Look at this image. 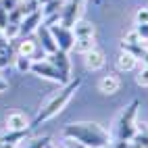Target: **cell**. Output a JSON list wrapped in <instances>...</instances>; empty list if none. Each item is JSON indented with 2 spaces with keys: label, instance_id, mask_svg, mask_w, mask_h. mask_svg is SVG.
Wrapping results in <instances>:
<instances>
[{
  "label": "cell",
  "instance_id": "obj_1",
  "mask_svg": "<svg viewBox=\"0 0 148 148\" xmlns=\"http://www.w3.org/2000/svg\"><path fill=\"white\" fill-rule=\"evenodd\" d=\"M82 88V79L79 77H75V79H69L67 84L61 86V90H56L54 94H50L44 100V104L40 106V111L36 113V117L32 119V127H38L46 121L54 119L58 113H63V108L71 102V98L77 94V90Z\"/></svg>",
  "mask_w": 148,
  "mask_h": 148
},
{
  "label": "cell",
  "instance_id": "obj_2",
  "mask_svg": "<svg viewBox=\"0 0 148 148\" xmlns=\"http://www.w3.org/2000/svg\"><path fill=\"white\" fill-rule=\"evenodd\" d=\"M63 138H71V140L79 142L88 148H102L106 144H111V132L104 130L102 125H98L94 121H77L69 123L63 127Z\"/></svg>",
  "mask_w": 148,
  "mask_h": 148
},
{
  "label": "cell",
  "instance_id": "obj_3",
  "mask_svg": "<svg viewBox=\"0 0 148 148\" xmlns=\"http://www.w3.org/2000/svg\"><path fill=\"white\" fill-rule=\"evenodd\" d=\"M138 108H140V102L138 100H132L127 106L121 108V113L117 115V119L113 123V132H111L113 140L132 142V138L136 134V123H138Z\"/></svg>",
  "mask_w": 148,
  "mask_h": 148
},
{
  "label": "cell",
  "instance_id": "obj_4",
  "mask_svg": "<svg viewBox=\"0 0 148 148\" xmlns=\"http://www.w3.org/2000/svg\"><path fill=\"white\" fill-rule=\"evenodd\" d=\"M88 0H65V4L61 8V15H58V23L65 27H73L75 21H79L84 15Z\"/></svg>",
  "mask_w": 148,
  "mask_h": 148
},
{
  "label": "cell",
  "instance_id": "obj_5",
  "mask_svg": "<svg viewBox=\"0 0 148 148\" xmlns=\"http://www.w3.org/2000/svg\"><path fill=\"white\" fill-rule=\"evenodd\" d=\"M50 32L54 36V42L58 46V50H65V52H71L73 50V44H75V36H73V29L71 27H65L61 23H54V25H48Z\"/></svg>",
  "mask_w": 148,
  "mask_h": 148
},
{
  "label": "cell",
  "instance_id": "obj_6",
  "mask_svg": "<svg viewBox=\"0 0 148 148\" xmlns=\"http://www.w3.org/2000/svg\"><path fill=\"white\" fill-rule=\"evenodd\" d=\"M36 77H42V79H48V82H56V84H63V77L61 73L56 71V67L48 61V58H42V61H34L32 65V71Z\"/></svg>",
  "mask_w": 148,
  "mask_h": 148
},
{
  "label": "cell",
  "instance_id": "obj_7",
  "mask_svg": "<svg viewBox=\"0 0 148 148\" xmlns=\"http://www.w3.org/2000/svg\"><path fill=\"white\" fill-rule=\"evenodd\" d=\"M46 58L56 67V71L61 73L63 84H67L69 79H73V77H71L73 65H71V58H69V52H65V50H56V52H52V54H48Z\"/></svg>",
  "mask_w": 148,
  "mask_h": 148
},
{
  "label": "cell",
  "instance_id": "obj_8",
  "mask_svg": "<svg viewBox=\"0 0 148 148\" xmlns=\"http://www.w3.org/2000/svg\"><path fill=\"white\" fill-rule=\"evenodd\" d=\"M36 34H38V44H40L42 52L52 54V52L58 50V46H56V42H54V36H52V32H50V27H48V25L42 23L40 27L36 29Z\"/></svg>",
  "mask_w": 148,
  "mask_h": 148
},
{
  "label": "cell",
  "instance_id": "obj_9",
  "mask_svg": "<svg viewBox=\"0 0 148 148\" xmlns=\"http://www.w3.org/2000/svg\"><path fill=\"white\" fill-rule=\"evenodd\" d=\"M42 23H44L42 8H38V11L25 15L23 21H21V25H19V29H21V36H32V34H36V29L40 27Z\"/></svg>",
  "mask_w": 148,
  "mask_h": 148
},
{
  "label": "cell",
  "instance_id": "obj_10",
  "mask_svg": "<svg viewBox=\"0 0 148 148\" xmlns=\"http://www.w3.org/2000/svg\"><path fill=\"white\" fill-rule=\"evenodd\" d=\"M84 65L88 71H100V69L106 65V54L104 50H100V48H92L90 52H86L84 54Z\"/></svg>",
  "mask_w": 148,
  "mask_h": 148
},
{
  "label": "cell",
  "instance_id": "obj_11",
  "mask_svg": "<svg viewBox=\"0 0 148 148\" xmlns=\"http://www.w3.org/2000/svg\"><path fill=\"white\" fill-rule=\"evenodd\" d=\"M98 90H100V94L104 96H113L121 90V79L117 73H106L102 75L100 79H98Z\"/></svg>",
  "mask_w": 148,
  "mask_h": 148
},
{
  "label": "cell",
  "instance_id": "obj_12",
  "mask_svg": "<svg viewBox=\"0 0 148 148\" xmlns=\"http://www.w3.org/2000/svg\"><path fill=\"white\" fill-rule=\"evenodd\" d=\"M32 127V121L27 119V115L21 111H13L6 115V130H13V132H27Z\"/></svg>",
  "mask_w": 148,
  "mask_h": 148
},
{
  "label": "cell",
  "instance_id": "obj_13",
  "mask_svg": "<svg viewBox=\"0 0 148 148\" xmlns=\"http://www.w3.org/2000/svg\"><path fill=\"white\" fill-rule=\"evenodd\" d=\"M38 50H40V44H38V40H34L32 36H23V40L17 44V54H19V56L36 58Z\"/></svg>",
  "mask_w": 148,
  "mask_h": 148
},
{
  "label": "cell",
  "instance_id": "obj_14",
  "mask_svg": "<svg viewBox=\"0 0 148 148\" xmlns=\"http://www.w3.org/2000/svg\"><path fill=\"white\" fill-rule=\"evenodd\" d=\"M138 58L132 54V52H127V50H121L119 56H117V69H119L121 73H130V71H136L138 69Z\"/></svg>",
  "mask_w": 148,
  "mask_h": 148
},
{
  "label": "cell",
  "instance_id": "obj_15",
  "mask_svg": "<svg viewBox=\"0 0 148 148\" xmlns=\"http://www.w3.org/2000/svg\"><path fill=\"white\" fill-rule=\"evenodd\" d=\"M71 29H73V36L75 38H96V25L92 21H88V19L75 21V25Z\"/></svg>",
  "mask_w": 148,
  "mask_h": 148
},
{
  "label": "cell",
  "instance_id": "obj_16",
  "mask_svg": "<svg viewBox=\"0 0 148 148\" xmlns=\"http://www.w3.org/2000/svg\"><path fill=\"white\" fill-rule=\"evenodd\" d=\"M25 136H27V132H13V130H6V132L0 134V142L11 144V146H19V142L25 140Z\"/></svg>",
  "mask_w": 148,
  "mask_h": 148
},
{
  "label": "cell",
  "instance_id": "obj_17",
  "mask_svg": "<svg viewBox=\"0 0 148 148\" xmlns=\"http://www.w3.org/2000/svg\"><path fill=\"white\" fill-rule=\"evenodd\" d=\"M94 46H96V38H75L73 52H77V54H86V52H90Z\"/></svg>",
  "mask_w": 148,
  "mask_h": 148
},
{
  "label": "cell",
  "instance_id": "obj_18",
  "mask_svg": "<svg viewBox=\"0 0 148 148\" xmlns=\"http://www.w3.org/2000/svg\"><path fill=\"white\" fill-rule=\"evenodd\" d=\"M13 65H15V69H17L19 73H29V71H32V65H34V58L15 54V58H13Z\"/></svg>",
  "mask_w": 148,
  "mask_h": 148
},
{
  "label": "cell",
  "instance_id": "obj_19",
  "mask_svg": "<svg viewBox=\"0 0 148 148\" xmlns=\"http://www.w3.org/2000/svg\"><path fill=\"white\" fill-rule=\"evenodd\" d=\"M48 144H50V136H38L25 140V144H21L19 148H46Z\"/></svg>",
  "mask_w": 148,
  "mask_h": 148
},
{
  "label": "cell",
  "instance_id": "obj_20",
  "mask_svg": "<svg viewBox=\"0 0 148 148\" xmlns=\"http://www.w3.org/2000/svg\"><path fill=\"white\" fill-rule=\"evenodd\" d=\"M134 44H142L140 36H138V32H136V27H134V29H130V32H125V34H123V40H121V48L134 46Z\"/></svg>",
  "mask_w": 148,
  "mask_h": 148
},
{
  "label": "cell",
  "instance_id": "obj_21",
  "mask_svg": "<svg viewBox=\"0 0 148 148\" xmlns=\"http://www.w3.org/2000/svg\"><path fill=\"white\" fill-rule=\"evenodd\" d=\"M136 84L140 88H148V65H142L136 73Z\"/></svg>",
  "mask_w": 148,
  "mask_h": 148
},
{
  "label": "cell",
  "instance_id": "obj_22",
  "mask_svg": "<svg viewBox=\"0 0 148 148\" xmlns=\"http://www.w3.org/2000/svg\"><path fill=\"white\" fill-rule=\"evenodd\" d=\"M2 32H4V38H6L8 42H13V40H17V38L21 36V29H19V25H13V23H8Z\"/></svg>",
  "mask_w": 148,
  "mask_h": 148
},
{
  "label": "cell",
  "instance_id": "obj_23",
  "mask_svg": "<svg viewBox=\"0 0 148 148\" xmlns=\"http://www.w3.org/2000/svg\"><path fill=\"white\" fill-rule=\"evenodd\" d=\"M23 21V13L19 11V8H13V11H8V23H13V25H21Z\"/></svg>",
  "mask_w": 148,
  "mask_h": 148
},
{
  "label": "cell",
  "instance_id": "obj_24",
  "mask_svg": "<svg viewBox=\"0 0 148 148\" xmlns=\"http://www.w3.org/2000/svg\"><path fill=\"white\" fill-rule=\"evenodd\" d=\"M144 23H148V6L138 8L136 13V25H144Z\"/></svg>",
  "mask_w": 148,
  "mask_h": 148
},
{
  "label": "cell",
  "instance_id": "obj_25",
  "mask_svg": "<svg viewBox=\"0 0 148 148\" xmlns=\"http://www.w3.org/2000/svg\"><path fill=\"white\" fill-rule=\"evenodd\" d=\"M58 148H88V146L71 140V138H63V142H58Z\"/></svg>",
  "mask_w": 148,
  "mask_h": 148
},
{
  "label": "cell",
  "instance_id": "obj_26",
  "mask_svg": "<svg viewBox=\"0 0 148 148\" xmlns=\"http://www.w3.org/2000/svg\"><path fill=\"white\" fill-rule=\"evenodd\" d=\"M136 32H138V36H140V40H142L144 44H148V23L136 25Z\"/></svg>",
  "mask_w": 148,
  "mask_h": 148
},
{
  "label": "cell",
  "instance_id": "obj_27",
  "mask_svg": "<svg viewBox=\"0 0 148 148\" xmlns=\"http://www.w3.org/2000/svg\"><path fill=\"white\" fill-rule=\"evenodd\" d=\"M6 25H8V11L0 4V29H4Z\"/></svg>",
  "mask_w": 148,
  "mask_h": 148
},
{
  "label": "cell",
  "instance_id": "obj_28",
  "mask_svg": "<svg viewBox=\"0 0 148 148\" xmlns=\"http://www.w3.org/2000/svg\"><path fill=\"white\" fill-rule=\"evenodd\" d=\"M21 2H23V0H0V4H2L6 11H13V8H17Z\"/></svg>",
  "mask_w": 148,
  "mask_h": 148
},
{
  "label": "cell",
  "instance_id": "obj_29",
  "mask_svg": "<svg viewBox=\"0 0 148 148\" xmlns=\"http://www.w3.org/2000/svg\"><path fill=\"white\" fill-rule=\"evenodd\" d=\"M4 50H11V42L4 38V32L0 29V52H4Z\"/></svg>",
  "mask_w": 148,
  "mask_h": 148
},
{
  "label": "cell",
  "instance_id": "obj_30",
  "mask_svg": "<svg viewBox=\"0 0 148 148\" xmlns=\"http://www.w3.org/2000/svg\"><path fill=\"white\" fill-rule=\"evenodd\" d=\"M4 92H8V82L2 77V73H0V94H4Z\"/></svg>",
  "mask_w": 148,
  "mask_h": 148
},
{
  "label": "cell",
  "instance_id": "obj_31",
  "mask_svg": "<svg viewBox=\"0 0 148 148\" xmlns=\"http://www.w3.org/2000/svg\"><path fill=\"white\" fill-rule=\"evenodd\" d=\"M140 61H142V65H148V48H146V52L142 54V58H140Z\"/></svg>",
  "mask_w": 148,
  "mask_h": 148
},
{
  "label": "cell",
  "instance_id": "obj_32",
  "mask_svg": "<svg viewBox=\"0 0 148 148\" xmlns=\"http://www.w3.org/2000/svg\"><path fill=\"white\" fill-rule=\"evenodd\" d=\"M0 148H17V146H11V144H4V142H0Z\"/></svg>",
  "mask_w": 148,
  "mask_h": 148
},
{
  "label": "cell",
  "instance_id": "obj_33",
  "mask_svg": "<svg viewBox=\"0 0 148 148\" xmlns=\"http://www.w3.org/2000/svg\"><path fill=\"white\" fill-rule=\"evenodd\" d=\"M46 148H58V146H56V144H54V142H50V144H48V146H46Z\"/></svg>",
  "mask_w": 148,
  "mask_h": 148
},
{
  "label": "cell",
  "instance_id": "obj_34",
  "mask_svg": "<svg viewBox=\"0 0 148 148\" xmlns=\"http://www.w3.org/2000/svg\"><path fill=\"white\" fill-rule=\"evenodd\" d=\"M102 148H115V146H113V144H106V146H102Z\"/></svg>",
  "mask_w": 148,
  "mask_h": 148
}]
</instances>
